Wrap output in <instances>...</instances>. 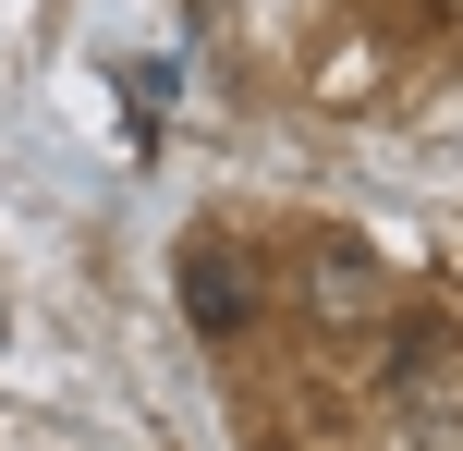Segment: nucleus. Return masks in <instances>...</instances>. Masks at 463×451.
<instances>
[{
	"label": "nucleus",
	"instance_id": "1",
	"mask_svg": "<svg viewBox=\"0 0 463 451\" xmlns=\"http://www.w3.org/2000/svg\"><path fill=\"white\" fill-rule=\"evenodd\" d=\"M171 281H184V317H195V342H244V330H256V305H269L256 257H244V244H220V232H195Z\"/></svg>",
	"mask_w": 463,
	"mask_h": 451
},
{
	"label": "nucleus",
	"instance_id": "2",
	"mask_svg": "<svg viewBox=\"0 0 463 451\" xmlns=\"http://www.w3.org/2000/svg\"><path fill=\"white\" fill-rule=\"evenodd\" d=\"M378 403H391V415L463 403V342L439 330V317H391V342H378Z\"/></svg>",
	"mask_w": 463,
	"mask_h": 451
},
{
	"label": "nucleus",
	"instance_id": "3",
	"mask_svg": "<svg viewBox=\"0 0 463 451\" xmlns=\"http://www.w3.org/2000/svg\"><path fill=\"white\" fill-rule=\"evenodd\" d=\"M293 293H305V317H317V330H366V317L391 305L378 257H354V244H317V257L293 268Z\"/></svg>",
	"mask_w": 463,
	"mask_h": 451
},
{
	"label": "nucleus",
	"instance_id": "4",
	"mask_svg": "<svg viewBox=\"0 0 463 451\" xmlns=\"http://www.w3.org/2000/svg\"><path fill=\"white\" fill-rule=\"evenodd\" d=\"M402 451H463V403H439V415H402Z\"/></svg>",
	"mask_w": 463,
	"mask_h": 451
}]
</instances>
